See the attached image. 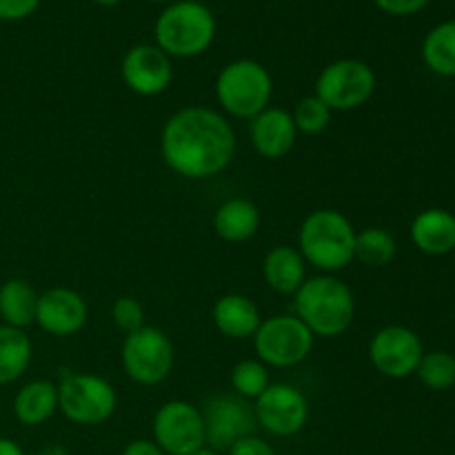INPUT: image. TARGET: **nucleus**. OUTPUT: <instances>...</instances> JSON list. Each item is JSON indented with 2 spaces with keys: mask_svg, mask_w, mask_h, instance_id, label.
Returning <instances> with one entry per match:
<instances>
[{
  "mask_svg": "<svg viewBox=\"0 0 455 455\" xmlns=\"http://www.w3.org/2000/svg\"><path fill=\"white\" fill-rule=\"evenodd\" d=\"M160 154L173 173L204 180L229 167L235 154V132L220 111L185 107L164 123Z\"/></svg>",
  "mask_w": 455,
  "mask_h": 455,
  "instance_id": "f257e3e1",
  "label": "nucleus"
},
{
  "mask_svg": "<svg viewBox=\"0 0 455 455\" xmlns=\"http://www.w3.org/2000/svg\"><path fill=\"white\" fill-rule=\"evenodd\" d=\"M296 318L314 338H338L354 324L355 300L351 289L331 274L314 275L296 291Z\"/></svg>",
  "mask_w": 455,
  "mask_h": 455,
  "instance_id": "f03ea898",
  "label": "nucleus"
},
{
  "mask_svg": "<svg viewBox=\"0 0 455 455\" xmlns=\"http://www.w3.org/2000/svg\"><path fill=\"white\" fill-rule=\"evenodd\" d=\"M355 234L349 218L338 209H318L302 220L298 231V251L307 265L324 274L347 269L355 260Z\"/></svg>",
  "mask_w": 455,
  "mask_h": 455,
  "instance_id": "7ed1b4c3",
  "label": "nucleus"
},
{
  "mask_svg": "<svg viewBox=\"0 0 455 455\" xmlns=\"http://www.w3.org/2000/svg\"><path fill=\"white\" fill-rule=\"evenodd\" d=\"M154 36L156 47L169 58H194L212 47L216 20L198 0H178L160 13Z\"/></svg>",
  "mask_w": 455,
  "mask_h": 455,
  "instance_id": "20e7f679",
  "label": "nucleus"
},
{
  "mask_svg": "<svg viewBox=\"0 0 455 455\" xmlns=\"http://www.w3.org/2000/svg\"><path fill=\"white\" fill-rule=\"evenodd\" d=\"M274 80L260 62L240 58L222 67L216 78V98L222 111L234 118H256L269 107Z\"/></svg>",
  "mask_w": 455,
  "mask_h": 455,
  "instance_id": "39448f33",
  "label": "nucleus"
},
{
  "mask_svg": "<svg viewBox=\"0 0 455 455\" xmlns=\"http://www.w3.org/2000/svg\"><path fill=\"white\" fill-rule=\"evenodd\" d=\"M116 407L118 394L114 385L96 373H67L58 385V411L74 425H105Z\"/></svg>",
  "mask_w": 455,
  "mask_h": 455,
  "instance_id": "423d86ee",
  "label": "nucleus"
},
{
  "mask_svg": "<svg viewBox=\"0 0 455 455\" xmlns=\"http://www.w3.org/2000/svg\"><path fill=\"white\" fill-rule=\"evenodd\" d=\"M120 360L129 380L142 387H156L172 376L176 351L163 329L145 324L138 331L127 333Z\"/></svg>",
  "mask_w": 455,
  "mask_h": 455,
  "instance_id": "0eeeda50",
  "label": "nucleus"
},
{
  "mask_svg": "<svg viewBox=\"0 0 455 455\" xmlns=\"http://www.w3.org/2000/svg\"><path fill=\"white\" fill-rule=\"evenodd\" d=\"M314 340V333L296 315H271L258 327L253 349L265 367L289 369L309 358Z\"/></svg>",
  "mask_w": 455,
  "mask_h": 455,
  "instance_id": "6e6552de",
  "label": "nucleus"
},
{
  "mask_svg": "<svg viewBox=\"0 0 455 455\" xmlns=\"http://www.w3.org/2000/svg\"><path fill=\"white\" fill-rule=\"evenodd\" d=\"M376 92V74L355 58H342L320 71L315 96L331 111H354L371 100Z\"/></svg>",
  "mask_w": 455,
  "mask_h": 455,
  "instance_id": "1a4fd4ad",
  "label": "nucleus"
},
{
  "mask_svg": "<svg viewBox=\"0 0 455 455\" xmlns=\"http://www.w3.org/2000/svg\"><path fill=\"white\" fill-rule=\"evenodd\" d=\"M154 443L164 455H191L207 444L203 411L187 400H169L156 411Z\"/></svg>",
  "mask_w": 455,
  "mask_h": 455,
  "instance_id": "9d476101",
  "label": "nucleus"
},
{
  "mask_svg": "<svg viewBox=\"0 0 455 455\" xmlns=\"http://www.w3.org/2000/svg\"><path fill=\"white\" fill-rule=\"evenodd\" d=\"M258 427L275 438H291L305 429L309 420V403L298 387L274 382L253 400Z\"/></svg>",
  "mask_w": 455,
  "mask_h": 455,
  "instance_id": "9b49d317",
  "label": "nucleus"
},
{
  "mask_svg": "<svg viewBox=\"0 0 455 455\" xmlns=\"http://www.w3.org/2000/svg\"><path fill=\"white\" fill-rule=\"evenodd\" d=\"M200 411H203L207 447L216 451H229L231 444L253 435L258 427L253 404L240 395H212Z\"/></svg>",
  "mask_w": 455,
  "mask_h": 455,
  "instance_id": "f8f14e48",
  "label": "nucleus"
},
{
  "mask_svg": "<svg viewBox=\"0 0 455 455\" xmlns=\"http://www.w3.org/2000/svg\"><path fill=\"white\" fill-rule=\"evenodd\" d=\"M425 349L413 329L403 324H389L373 333L369 342V360L380 376L403 380L416 373Z\"/></svg>",
  "mask_w": 455,
  "mask_h": 455,
  "instance_id": "ddd939ff",
  "label": "nucleus"
},
{
  "mask_svg": "<svg viewBox=\"0 0 455 455\" xmlns=\"http://www.w3.org/2000/svg\"><path fill=\"white\" fill-rule=\"evenodd\" d=\"M120 76L138 96H160L173 80L172 58L156 44H136L124 53Z\"/></svg>",
  "mask_w": 455,
  "mask_h": 455,
  "instance_id": "4468645a",
  "label": "nucleus"
},
{
  "mask_svg": "<svg viewBox=\"0 0 455 455\" xmlns=\"http://www.w3.org/2000/svg\"><path fill=\"white\" fill-rule=\"evenodd\" d=\"M87 302L78 291L67 287H52L38 296L36 324L53 338L76 336L87 324Z\"/></svg>",
  "mask_w": 455,
  "mask_h": 455,
  "instance_id": "2eb2a0df",
  "label": "nucleus"
},
{
  "mask_svg": "<svg viewBox=\"0 0 455 455\" xmlns=\"http://www.w3.org/2000/svg\"><path fill=\"white\" fill-rule=\"evenodd\" d=\"M298 129L291 111L280 107H267L251 118V142L258 156L267 160H280L296 147Z\"/></svg>",
  "mask_w": 455,
  "mask_h": 455,
  "instance_id": "dca6fc26",
  "label": "nucleus"
},
{
  "mask_svg": "<svg viewBox=\"0 0 455 455\" xmlns=\"http://www.w3.org/2000/svg\"><path fill=\"white\" fill-rule=\"evenodd\" d=\"M262 315L256 302L243 293H227L213 305V324L231 340H247L256 336Z\"/></svg>",
  "mask_w": 455,
  "mask_h": 455,
  "instance_id": "f3484780",
  "label": "nucleus"
},
{
  "mask_svg": "<svg viewBox=\"0 0 455 455\" xmlns=\"http://www.w3.org/2000/svg\"><path fill=\"white\" fill-rule=\"evenodd\" d=\"M411 240L427 256H444L455 249V216L447 209H427L411 222Z\"/></svg>",
  "mask_w": 455,
  "mask_h": 455,
  "instance_id": "a211bd4d",
  "label": "nucleus"
},
{
  "mask_svg": "<svg viewBox=\"0 0 455 455\" xmlns=\"http://www.w3.org/2000/svg\"><path fill=\"white\" fill-rule=\"evenodd\" d=\"M265 283L280 296H296L307 280V262L296 247L280 244L265 256L262 262Z\"/></svg>",
  "mask_w": 455,
  "mask_h": 455,
  "instance_id": "6ab92c4d",
  "label": "nucleus"
},
{
  "mask_svg": "<svg viewBox=\"0 0 455 455\" xmlns=\"http://www.w3.org/2000/svg\"><path fill=\"white\" fill-rule=\"evenodd\" d=\"M260 209L247 198H229L216 209L213 229L225 243H247L260 229Z\"/></svg>",
  "mask_w": 455,
  "mask_h": 455,
  "instance_id": "aec40b11",
  "label": "nucleus"
},
{
  "mask_svg": "<svg viewBox=\"0 0 455 455\" xmlns=\"http://www.w3.org/2000/svg\"><path fill=\"white\" fill-rule=\"evenodd\" d=\"M58 411V385L49 380H31L13 398V413L25 427H40Z\"/></svg>",
  "mask_w": 455,
  "mask_h": 455,
  "instance_id": "412c9836",
  "label": "nucleus"
},
{
  "mask_svg": "<svg viewBox=\"0 0 455 455\" xmlns=\"http://www.w3.org/2000/svg\"><path fill=\"white\" fill-rule=\"evenodd\" d=\"M36 307L38 293L27 280L12 278L0 284V318L7 327H16L25 331L36 324Z\"/></svg>",
  "mask_w": 455,
  "mask_h": 455,
  "instance_id": "4be33fe9",
  "label": "nucleus"
},
{
  "mask_svg": "<svg viewBox=\"0 0 455 455\" xmlns=\"http://www.w3.org/2000/svg\"><path fill=\"white\" fill-rule=\"evenodd\" d=\"M31 340L22 329L0 324V387L20 380L31 364Z\"/></svg>",
  "mask_w": 455,
  "mask_h": 455,
  "instance_id": "5701e85b",
  "label": "nucleus"
},
{
  "mask_svg": "<svg viewBox=\"0 0 455 455\" xmlns=\"http://www.w3.org/2000/svg\"><path fill=\"white\" fill-rule=\"evenodd\" d=\"M422 60L434 74L455 76V20L440 22L422 43Z\"/></svg>",
  "mask_w": 455,
  "mask_h": 455,
  "instance_id": "b1692460",
  "label": "nucleus"
},
{
  "mask_svg": "<svg viewBox=\"0 0 455 455\" xmlns=\"http://www.w3.org/2000/svg\"><path fill=\"white\" fill-rule=\"evenodd\" d=\"M395 238L387 229L369 227L355 234V260L367 267H387L395 258Z\"/></svg>",
  "mask_w": 455,
  "mask_h": 455,
  "instance_id": "393cba45",
  "label": "nucleus"
},
{
  "mask_svg": "<svg viewBox=\"0 0 455 455\" xmlns=\"http://www.w3.org/2000/svg\"><path fill=\"white\" fill-rule=\"evenodd\" d=\"M416 376L431 391H447L455 385V358L447 351H431L422 355Z\"/></svg>",
  "mask_w": 455,
  "mask_h": 455,
  "instance_id": "a878e982",
  "label": "nucleus"
},
{
  "mask_svg": "<svg viewBox=\"0 0 455 455\" xmlns=\"http://www.w3.org/2000/svg\"><path fill=\"white\" fill-rule=\"evenodd\" d=\"M269 385V367H265L260 360H240L231 369V387L240 398L256 400Z\"/></svg>",
  "mask_w": 455,
  "mask_h": 455,
  "instance_id": "bb28decb",
  "label": "nucleus"
},
{
  "mask_svg": "<svg viewBox=\"0 0 455 455\" xmlns=\"http://www.w3.org/2000/svg\"><path fill=\"white\" fill-rule=\"evenodd\" d=\"M331 114L333 111L314 93V96H305L302 100L296 102L291 118L298 132L307 133V136H318V133H323L329 127Z\"/></svg>",
  "mask_w": 455,
  "mask_h": 455,
  "instance_id": "cd10ccee",
  "label": "nucleus"
},
{
  "mask_svg": "<svg viewBox=\"0 0 455 455\" xmlns=\"http://www.w3.org/2000/svg\"><path fill=\"white\" fill-rule=\"evenodd\" d=\"M111 318H114L116 327L124 333L145 327V309L133 296H120L111 307Z\"/></svg>",
  "mask_w": 455,
  "mask_h": 455,
  "instance_id": "c85d7f7f",
  "label": "nucleus"
},
{
  "mask_svg": "<svg viewBox=\"0 0 455 455\" xmlns=\"http://www.w3.org/2000/svg\"><path fill=\"white\" fill-rule=\"evenodd\" d=\"M40 0H0V20H22L38 9Z\"/></svg>",
  "mask_w": 455,
  "mask_h": 455,
  "instance_id": "c756f323",
  "label": "nucleus"
},
{
  "mask_svg": "<svg viewBox=\"0 0 455 455\" xmlns=\"http://www.w3.org/2000/svg\"><path fill=\"white\" fill-rule=\"evenodd\" d=\"M380 12L389 13V16H411L425 9L431 0H373Z\"/></svg>",
  "mask_w": 455,
  "mask_h": 455,
  "instance_id": "7c9ffc66",
  "label": "nucleus"
},
{
  "mask_svg": "<svg viewBox=\"0 0 455 455\" xmlns=\"http://www.w3.org/2000/svg\"><path fill=\"white\" fill-rule=\"evenodd\" d=\"M227 453L229 455H275L274 447H271L267 440L258 438V435H247V438L238 440L235 444H231V449Z\"/></svg>",
  "mask_w": 455,
  "mask_h": 455,
  "instance_id": "2f4dec72",
  "label": "nucleus"
},
{
  "mask_svg": "<svg viewBox=\"0 0 455 455\" xmlns=\"http://www.w3.org/2000/svg\"><path fill=\"white\" fill-rule=\"evenodd\" d=\"M120 455H164V451L154 443V440L142 438V440H133V443H129Z\"/></svg>",
  "mask_w": 455,
  "mask_h": 455,
  "instance_id": "473e14b6",
  "label": "nucleus"
},
{
  "mask_svg": "<svg viewBox=\"0 0 455 455\" xmlns=\"http://www.w3.org/2000/svg\"><path fill=\"white\" fill-rule=\"evenodd\" d=\"M0 455H25V449L16 440L0 438Z\"/></svg>",
  "mask_w": 455,
  "mask_h": 455,
  "instance_id": "72a5a7b5",
  "label": "nucleus"
},
{
  "mask_svg": "<svg viewBox=\"0 0 455 455\" xmlns=\"http://www.w3.org/2000/svg\"><path fill=\"white\" fill-rule=\"evenodd\" d=\"M34 455H69V451L62 444H47V447L38 449Z\"/></svg>",
  "mask_w": 455,
  "mask_h": 455,
  "instance_id": "f704fd0d",
  "label": "nucleus"
},
{
  "mask_svg": "<svg viewBox=\"0 0 455 455\" xmlns=\"http://www.w3.org/2000/svg\"><path fill=\"white\" fill-rule=\"evenodd\" d=\"M191 455H220V451H216V449H212V447H207V444H204V447H200L198 451L191 453Z\"/></svg>",
  "mask_w": 455,
  "mask_h": 455,
  "instance_id": "c9c22d12",
  "label": "nucleus"
},
{
  "mask_svg": "<svg viewBox=\"0 0 455 455\" xmlns=\"http://www.w3.org/2000/svg\"><path fill=\"white\" fill-rule=\"evenodd\" d=\"M96 4H102V7H114V4L123 3V0H93Z\"/></svg>",
  "mask_w": 455,
  "mask_h": 455,
  "instance_id": "e433bc0d",
  "label": "nucleus"
},
{
  "mask_svg": "<svg viewBox=\"0 0 455 455\" xmlns=\"http://www.w3.org/2000/svg\"><path fill=\"white\" fill-rule=\"evenodd\" d=\"M149 3H169V0H149Z\"/></svg>",
  "mask_w": 455,
  "mask_h": 455,
  "instance_id": "4c0bfd02",
  "label": "nucleus"
},
{
  "mask_svg": "<svg viewBox=\"0 0 455 455\" xmlns=\"http://www.w3.org/2000/svg\"><path fill=\"white\" fill-rule=\"evenodd\" d=\"M0 411H3V407H0Z\"/></svg>",
  "mask_w": 455,
  "mask_h": 455,
  "instance_id": "58836bf2",
  "label": "nucleus"
}]
</instances>
